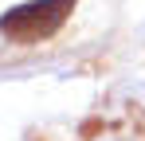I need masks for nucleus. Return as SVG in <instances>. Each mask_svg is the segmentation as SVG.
<instances>
[{"label":"nucleus","instance_id":"obj_1","mask_svg":"<svg viewBox=\"0 0 145 141\" xmlns=\"http://www.w3.org/2000/svg\"><path fill=\"white\" fill-rule=\"evenodd\" d=\"M71 8H74V0H27V4H16V8H8L0 16V35L20 43V47L43 43L67 24Z\"/></svg>","mask_w":145,"mask_h":141}]
</instances>
